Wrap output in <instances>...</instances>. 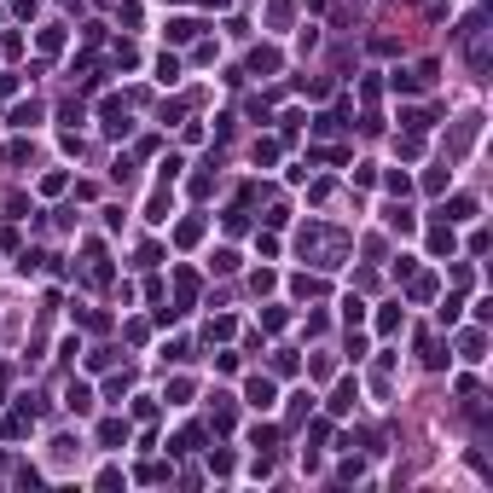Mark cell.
<instances>
[{
  "label": "cell",
  "mask_w": 493,
  "mask_h": 493,
  "mask_svg": "<svg viewBox=\"0 0 493 493\" xmlns=\"http://www.w3.org/2000/svg\"><path fill=\"white\" fill-rule=\"evenodd\" d=\"M348 233L342 227H331V220H308L302 227V238H296V250L313 261V267H342V255H348Z\"/></svg>",
  "instance_id": "cell-1"
},
{
  "label": "cell",
  "mask_w": 493,
  "mask_h": 493,
  "mask_svg": "<svg viewBox=\"0 0 493 493\" xmlns=\"http://www.w3.org/2000/svg\"><path fill=\"white\" fill-rule=\"evenodd\" d=\"M476 140H482V116L470 111V116H459V122H453V133H447V157H453V163H459V157H470V146H476Z\"/></svg>",
  "instance_id": "cell-2"
},
{
  "label": "cell",
  "mask_w": 493,
  "mask_h": 493,
  "mask_svg": "<svg viewBox=\"0 0 493 493\" xmlns=\"http://www.w3.org/2000/svg\"><path fill=\"white\" fill-rule=\"evenodd\" d=\"M435 70H441V64L424 59V64H412V70H395L389 87H395V93H424V87H435Z\"/></svg>",
  "instance_id": "cell-3"
},
{
  "label": "cell",
  "mask_w": 493,
  "mask_h": 493,
  "mask_svg": "<svg viewBox=\"0 0 493 493\" xmlns=\"http://www.w3.org/2000/svg\"><path fill=\"white\" fill-rule=\"evenodd\" d=\"M244 400H250L255 412H273V407H279V389H273V377H261V372H255V377L244 383Z\"/></svg>",
  "instance_id": "cell-4"
},
{
  "label": "cell",
  "mask_w": 493,
  "mask_h": 493,
  "mask_svg": "<svg viewBox=\"0 0 493 493\" xmlns=\"http://www.w3.org/2000/svg\"><path fill=\"white\" fill-rule=\"evenodd\" d=\"M250 76H279L285 70V53L279 47H250V64H244Z\"/></svg>",
  "instance_id": "cell-5"
},
{
  "label": "cell",
  "mask_w": 493,
  "mask_h": 493,
  "mask_svg": "<svg viewBox=\"0 0 493 493\" xmlns=\"http://www.w3.org/2000/svg\"><path fill=\"white\" fill-rule=\"evenodd\" d=\"M476 209H482V203H476L470 192H459V198L441 203V220H447V227H459V220H476Z\"/></svg>",
  "instance_id": "cell-6"
},
{
  "label": "cell",
  "mask_w": 493,
  "mask_h": 493,
  "mask_svg": "<svg viewBox=\"0 0 493 493\" xmlns=\"http://www.w3.org/2000/svg\"><path fill=\"white\" fill-rule=\"evenodd\" d=\"M383 227L400 233V238H412V233H418V215H412L407 203H389V209H383Z\"/></svg>",
  "instance_id": "cell-7"
},
{
  "label": "cell",
  "mask_w": 493,
  "mask_h": 493,
  "mask_svg": "<svg viewBox=\"0 0 493 493\" xmlns=\"http://www.w3.org/2000/svg\"><path fill=\"white\" fill-rule=\"evenodd\" d=\"M163 35L174 41V47H186V41H198V35H203V24H198V18H168V29H163Z\"/></svg>",
  "instance_id": "cell-8"
},
{
  "label": "cell",
  "mask_w": 493,
  "mask_h": 493,
  "mask_svg": "<svg viewBox=\"0 0 493 493\" xmlns=\"http://www.w3.org/2000/svg\"><path fill=\"white\" fill-rule=\"evenodd\" d=\"M354 400H360V389H354V377H342V383L331 389V418H342V412H354Z\"/></svg>",
  "instance_id": "cell-9"
},
{
  "label": "cell",
  "mask_w": 493,
  "mask_h": 493,
  "mask_svg": "<svg viewBox=\"0 0 493 493\" xmlns=\"http://www.w3.org/2000/svg\"><path fill=\"white\" fill-rule=\"evenodd\" d=\"M29 430H35V412H29V407H18V412H12L6 424H0V435H6V441H24Z\"/></svg>",
  "instance_id": "cell-10"
},
{
  "label": "cell",
  "mask_w": 493,
  "mask_h": 493,
  "mask_svg": "<svg viewBox=\"0 0 493 493\" xmlns=\"http://www.w3.org/2000/svg\"><path fill=\"white\" fill-rule=\"evenodd\" d=\"M35 47L47 53V59H59V53H64V24H47V29H35Z\"/></svg>",
  "instance_id": "cell-11"
},
{
  "label": "cell",
  "mask_w": 493,
  "mask_h": 493,
  "mask_svg": "<svg viewBox=\"0 0 493 493\" xmlns=\"http://www.w3.org/2000/svg\"><path fill=\"white\" fill-rule=\"evenodd\" d=\"M203 227H209V220H203V215H186V220H181V227H174V244H181V250H192V244L203 238Z\"/></svg>",
  "instance_id": "cell-12"
},
{
  "label": "cell",
  "mask_w": 493,
  "mask_h": 493,
  "mask_svg": "<svg viewBox=\"0 0 493 493\" xmlns=\"http://www.w3.org/2000/svg\"><path fill=\"white\" fill-rule=\"evenodd\" d=\"M435 290H441L435 273H412V279H407V296H412V302H435Z\"/></svg>",
  "instance_id": "cell-13"
},
{
  "label": "cell",
  "mask_w": 493,
  "mask_h": 493,
  "mask_svg": "<svg viewBox=\"0 0 493 493\" xmlns=\"http://www.w3.org/2000/svg\"><path fill=\"white\" fill-rule=\"evenodd\" d=\"M168 215H174V198H168V181H163V192H151V203H146V220H157V227H163Z\"/></svg>",
  "instance_id": "cell-14"
},
{
  "label": "cell",
  "mask_w": 493,
  "mask_h": 493,
  "mask_svg": "<svg viewBox=\"0 0 493 493\" xmlns=\"http://www.w3.org/2000/svg\"><path fill=\"white\" fill-rule=\"evenodd\" d=\"M400 325H407V308H400V302H389V308L377 313V331H383V337H400Z\"/></svg>",
  "instance_id": "cell-15"
},
{
  "label": "cell",
  "mask_w": 493,
  "mask_h": 493,
  "mask_svg": "<svg viewBox=\"0 0 493 493\" xmlns=\"http://www.w3.org/2000/svg\"><path fill=\"white\" fill-rule=\"evenodd\" d=\"M453 244H459V233L447 227V220H435V227H430V250L435 255H453Z\"/></svg>",
  "instance_id": "cell-16"
},
{
  "label": "cell",
  "mask_w": 493,
  "mask_h": 493,
  "mask_svg": "<svg viewBox=\"0 0 493 493\" xmlns=\"http://www.w3.org/2000/svg\"><path fill=\"white\" fill-rule=\"evenodd\" d=\"M192 302H198V273H181V279H174V308L186 313Z\"/></svg>",
  "instance_id": "cell-17"
},
{
  "label": "cell",
  "mask_w": 493,
  "mask_h": 493,
  "mask_svg": "<svg viewBox=\"0 0 493 493\" xmlns=\"http://www.w3.org/2000/svg\"><path fill=\"white\" fill-rule=\"evenodd\" d=\"M395 151H400V163H418V157H424V133H407V128H400Z\"/></svg>",
  "instance_id": "cell-18"
},
{
  "label": "cell",
  "mask_w": 493,
  "mask_h": 493,
  "mask_svg": "<svg viewBox=\"0 0 493 493\" xmlns=\"http://www.w3.org/2000/svg\"><path fill=\"white\" fill-rule=\"evenodd\" d=\"M64 407H70V412H93V389H87V383H70V389H64Z\"/></svg>",
  "instance_id": "cell-19"
},
{
  "label": "cell",
  "mask_w": 493,
  "mask_h": 493,
  "mask_svg": "<svg viewBox=\"0 0 493 493\" xmlns=\"http://www.w3.org/2000/svg\"><path fill=\"white\" fill-rule=\"evenodd\" d=\"M342 116H348V105H342V111H320V116H313V133H325V140H331V133H342Z\"/></svg>",
  "instance_id": "cell-20"
},
{
  "label": "cell",
  "mask_w": 493,
  "mask_h": 493,
  "mask_svg": "<svg viewBox=\"0 0 493 493\" xmlns=\"http://www.w3.org/2000/svg\"><path fill=\"white\" fill-rule=\"evenodd\" d=\"M459 354H464V360H482V354H487V331H464L459 337Z\"/></svg>",
  "instance_id": "cell-21"
},
{
  "label": "cell",
  "mask_w": 493,
  "mask_h": 493,
  "mask_svg": "<svg viewBox=\"0 0 493 493\" xmlns=\"http://www.w3.org/2000/svg\"><path fill=\"white\" fill-rule=\"evenodd\" d=\"M99 441H105V447H122V441H128V418H105V424H99Z\"/></svg>",
  "instance_id": "cell-22"
},
{
  "label": "cell",
  "mask_w": 493,
  "mask_h": 493,
  "mask_svg": "<svg viewBox=\"0 0 493 493\" xmlns=\"http://www.w3.org/2000/svg\"><path fill=\"white\" fill-rule=\"evenodd\" d=\"M192 447H203V424H192V430H181L168 441V453H192Z\"/></svg>",
  "instance_id": "cell-23"
},
{
  "label": "cell",
  "mask_w": 493,
  "mask_h": 493,
  "mask_svg": "<svg viewBox=\"0 0 493 493\" xmlns=\"http://www.w3.org/2000/svg\"><path fill=\"white\" fill-rule=\"evenodd\" d=\"M111 64H116V70H133V64H140V47H133V41H116V47H111Z\"/></svg>",
  "instance_id": "cell-24"
},
{
  "label": "cell",
  "mask_w": 493,
  "mask_h": 493,
  "mask_svg": "<svg viewBox=\"0 0 493 493\" xmlns=\"http://www.w3.org/2000/svg\"><path fill=\"white\" fill-rule=\"evenodd\" d=\"M400 128H407V133H430L435 116H430V111H400Z\"/></svg>",
  "instance_id": "cell-25"
},
{
  "label": "cell",
  "mask_w": 493,
  "mask_h": 493,
  "mask_svg": "<svg viewBox=\"0 0 493 493\" xmlns=\"http://www.w3.org/2000/svg\"><path fill=\"white\" fill-rule=\"evenodd\" d=\"M238 407H233V395H215V430H233Z\"/></svg>",
  "instance_id": "cell-26"
},
{
  "label": "cell",
  "mask_w": 493,
  "mask_h": 493,
  "mask_svg": "<svg viewBox=\"0 0 493 493\" xmlns=\"http://www.w3.org/2000/svg\"><path fill=\"white\" fill-rule=\"evenodd\" d=\"M41 122V99H29V105H12V128H35Z\"/></svg>",
  "instance_id": "cell-27"
},
{
  "label": "cell",
  "mask_w": 493,
  "mask_h": 493,
  "mask_svg": "<svg viewBox=\"0 0 493 493\" xmlns=\"http://www.w3.org/2000/svg\"><path fill=\"white\" fill-rule=\"evenodd\" d=\"M220 220H227V233H250V203H233Z\"/></svg>",
  "instance_id": "cell-28"
},
{
  "label": "cell",
  "mask_w": 493,
  "mask_h": 493,
  "mask_svg": "<svg viewBox=\"0 0 493 493\" xmlns=\"http://www.w3.org/2000/svg\"><path fill=\"white\" fill-rule=\"evenodd\" d=\"M157 81H163V87L181 81V59H174V53H163V59H157Z\"/></svg>",
  "instance_id": "cell-29"
},
{
  "label": "cell",
  "mask_w": 493,
  "mask_h": 493,
  "mask_svg": "<svg viewBox=\"0 0 493 493\" xmlns=\"http://www.w3.org/2000/svg\"><path fill=\"white\" fill-rule=\"evenodd\" d=\"M290 290H296V296H325V279H313V273H296V279H290Z\"/></svg>",
  "instance_id": "cell-30"
},
{
  "label": "cell",
  "mask_w": 493,
  "mask_h": 493,
  "mask_svg": "<svg viewBox=\"0 0 493 493\" xmlns=\"http://www.w3.org/2000/svg\"><path fill=\"white\" fill-rule=\"evenodd\" d=\"M342 320L360 325V320H366V296H342Z\"/></svg>",
  "instance_id": "cell-31"
},
{
  "label": "cell",
  "mask_w": 493,
  "mask_h": 493,
  "mask_svg": "<svg viewBox=\"0 0 493 493\" xmlns=\"http://www.w3.org/2000/svg\"><path fill=\"white\" fill-rule=\"evenodd\" d=\"M186 400H192V377H174L168 383V407H186Z\"/></svg>",
  "instance_id": "cell-32"
},
{
  "label": "cell",
  "mask_w": 493,
  "mask_h": 493,
  "mask_svg": "<svg viewBox=\"0 0 493 493\" xmlns=\"http://www.w3.org/2000/svg\"><path fill=\"white\" fill-rule=\"evenodd\" d=\"M267 24L285 29V24H290V0H267Z\"/></svg>",
  "instance_id": "cell-33"
},
{
  "label": "cell",
  "mask_w": 493,
  "mask_h": 493,
  "mask_svg": "<svg viewBox=\"0 0 493 493\" xmlns=\"http://www.w3.org/2000/svg\"><path fill=\"white\" fill-rule=\"evenodd\" d=\"M273 441H279V430H273V424H255V430H250V447H261V453H267Z\"/></svg>",
  "instance_id": "cell-34"
},
{
  "label": "cell",
  "mask_w": 493,
  "mask_h": 493,
  "mask_svg": "<svg viewBox=\"0 0 493 493\" xmlns=\"http://www.w3.org/2000/svg\"><path fill=\"white\" fill-rule=\"evenodd\" d=\"M76 453H81V447H76V435H59V441H53V459H59V464H70Z\"/></svg>",
  "instance_id": "cell-35"
},
{
  "label": "cell",
  "mask_w": 493,
  "mask_h": 493,
  "mask_svg": "<svg viewBox=\"0 0 493 493\" xmlns=\"http://www.w3.org/2000/svg\"><path fill=\"white\" fill-rule=\"evenodd\" d=\"M383 186H389L395 198H407V192H412V181H407V174H400V168H389V174H383Z\"/></svg>",
  "instance_id": "cell-36"
},
{
  "label": "cell",
  "mask_w": 493,
  "mask_h": 493,
  "mask_svg": "<svg viewBox=\"0 0 493 493\" xmlns=\"http://www.w3.org/2000/svg\"><path fill=\"white\" fill-rule=\"evenodd\" d=\"M70 181H64V168H53V174H41V192H47V198H59Z\"/></svg>",
  "instance_id": "cell-37"
},
{
  "label": "cell",
  "mask_w": 493,
  "mask_h": 493,
  "mask_svg": "<svg viewBox=\"0 0 493 493\" xmlns=\"http://www.w3.org/2000/svg\"><path fill=\"white\" fill-rule=\"evenodd\" d=\"M255 163H261V168L279 163V140H255Z\"/></svg>",
  "instance_id": "cell-38"
},
{
  "label": "cell",
  "mask_w": 493,
  "mask_h": 493,
  "mask_svg": "<svg viewBox=\"0 0 493 493\" xmlns=\"http://www.w3.org/2000/svg\"><path fill=\"white\" fill-rule=\"evenodd\" d=\"M273 372H279V377H296V354H290V348L273 354Z\"/></svg>",
  "instance_id": "cell-39"
},
{
  "label": "cell",
  "mask_w": 493,
  "mask_h": 493,
  "mask_svg": "<svg viewBox=\"0 0 493 493\" xmlns=\"http://www.w3.org/2000/svg\"><path fill=\"white\" fill-rule=\"evenodd\" d=\"M261 325H267V331H285V325H290V313H285V308H267V313H261Z\"/></svg>",
  "instance_id": "cell-40"
},
{
  "label": "cell",
  "mask_w": 493,
  "mask_h": 493,
  "mask_svg": "<svg viewBox=\"0 0 493 493\" xmlns=\"http://www.w3.org/2000/svg\"><path fill=\"white\" fill-rule=\"evenodd\" d=\"M215 273H238V250H215Z\"/></svg>",
  "instance_id": "cell-41"
},
{
  "label": "cell",
  "mask_w": 493,
  "mask_h": 493,
  "mask_svg": "<svg viewBox=\"0 0 493 493\" xmlns=\"http://www.w3.org/2000/svg\"><path fill=\"white\" fill-rule=\"evenodd\" d=\"M181 168H186V163H181V157H174V151H168V157L157 163V174H163V181H181Z\"/></svg>",
  "instance_id": "cell-42"
},
{
  "label": "cell",
  "mask_w": 493,
  "mask_h": 493,
  "mask_svg": "<svg viewBox=\"0 0 493 493\" xmlns=\"http://www.w3.org/2000/svg\"><path fill=\"white\" fill-rule=\"evenodd\" d=\"M308 372H313V377H331V372H337V360H331V354H313Z\"/></svg>",
  "instance_id": "cell-43"
},
{
  "label": "cell",
  "mask_w": 493,
  "mask_h": 493,
  "mask_svg": "<svg viewBox=\"0 0 493 493\" xmlns=\"http://www.w3.org/2000/svg\"><path fill=\"white\" fill-rule=\"evenodd\" d=\"M308 407H313V395H290V424H302V418H308Z\"/></svg>",
  "instance_id": "cell-44"
},
{
  "label": "cell",
  "mask_w": 493,
  "mask_h": 493,
  "mask_svg": "<svg viewBox=\"0 0 493 493\" xmlns=\"http://www.w3.org/2000/svg\"><path fill=\"white\" fill-rule=\"evenodd\" d=\"M76 320H81L87 331H105V325H111V320H105V313H93V308H81V313H76Z\"/></svg>",
  "instance_id": "cell-45"
},
{
  "label": "cell",
  "mask_w": 493,
  "mask_h": 493,
  "mask_svg": "<svg viewBox=\"0 0 493 493\" xmlns=\"http://www.w3.org/2000/svg\"><path fill=\"white\" fill-rule=\"evenodd\" d=\"M459 308H464L459 296H447V302H441V325H459Z\"/></svg>",
  "instance_id": "cell-46"
},
{
  "label": "cell",
  "mask_w": 493,
  "mask_h": 493,
  "mask_svg": "<svg viewBox=\"0 0 493 493\" xmlns=\"http://www.w3.org/2000/svg\"><path fill=\"white\" fill-rule=\"evenodd\" d=\"M128 383H133V377H128V372H116V377L105 383V395H111V400H122V395H128Z\"/></svg>",
  "instance_id": "cell-47"
},
{
  "label": "cell",
  "mask_w": 493,
  "mask_h": 493,
  "mask_svg": "<svg viewBox=\"0 0 493 493\" xmlns=\"http://www.w3.org/2000/svg\"><path fill=\"white\" fill-rule=\"evenodd\" d=\"M424 192H447V168H430L424 174Z\"/></svg>",
  "instance_id": "cell-48"
},
{
  "label": "cell",
  "mask_w": 493,
  "mask_h": 493,
  "mask_svg": "<svg viewBox=\"0 0 493 493\" xmlns=\"http://www.w3.org/2000/svg\"><path fill=\"white\" fill-rule=\"evenodd\" d=\"M233 331H238V325H233V320H209V342H215V337H220V342H227V337H233Z\"/></svg>",
  "instance_id": "cell-49"
},
{
  "label": "cell",
  "mask_w": 493,
  "mask_h": 493,
  "mask_svg": "<svg viewBox=\"0 0 493 493\" xmlns=\"http://www.w3.org/2000/svg\"><path fill=\"white\" fill-rule=\"evenodd\" d=\"M209 470L215 476H233V453H209Z\"/></svg>",
  "instance_id": "cell-50"
},
{
  "label": "cell",
  "mask_w": 493,
  "mask_h": 493,
  "mask_svg": "<svg viewBox=\"0 0 493 493\" xmlns=\"http://www.w3.org/2000/svg\"><path fill=\"white\" fill-rule=\"evenodd\" d=\"M360 476H366V464H360V459H348V464L337 470V482H360Z\"/></svg>",
  "instance_id": "cell-51"
},
{
  "label": "cell",
  "mask_w": 493,
  "mask_h": 493,
  "mask_svg": "<svg viewBox=\"0 0 493 493\" xmlns=\"http://www.w3.org/2000/svg\"><path fill=\"white\" fill-rule=\"evenodd\" d=\"M18 81H24V76H0V99H12V93H18Z\"/></svg>",
  "instance_id": "cell-52"
},
{
  "label": "cell",
  "mask_w": 493,
  "mask_h": 493,
  "mask_svg": "<svg viewBox=\"0 0 493 493\" xmlns=\"http://www.w3.org/2000/svg\"><path fill=\"white\" fill-rule=\"evenodd\" d=\"M59 6H81V0H59Z\"/></svg>",
  "instance_id": "cell-53"
},
{
  "label": "cell",
  "mask_w": 493,
  "mask_h": 493,
  "mask_svg": "<svg viewBox=\"0 0 493 493\" xmlns=\"http://www.w3.org/2000/svg\"><path fill=\"white\" fill-rule=\"evenodd\" d=\"M0 395H6V372H0Z\"/></svg>",
  "instance_id": "cell-54"
},
{
  "label": "cell",
  "mask_w": 493,
  "mask_h": 493,
  "mask_svg": "<svg viewBox=\"0 0 493 493\" xmlns=\"http://www.w3.org/2000/svg\"><path fill=\"white\" fill-rule=\"evenodd\" d=\"M168 6H174V0H168Z\"/></svg>",
  "instance_id": "cell-55"
}]
</instances>
